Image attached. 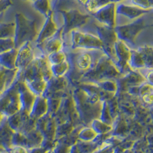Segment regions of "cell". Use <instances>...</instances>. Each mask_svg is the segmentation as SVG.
I'll return each instance as SVG.
<instances>
[{"label": "cell", "instance_id": "obj_1", "mask_svg": "<svg viewBox=\"0 0 153 153\" xmlns=\"http://www.w3.org/2000/svg\"><path fill=\"white\" fill-rule=\"evenodd\" d=\"M72 97L76 113L83 121L92 122L100 118L103 101L89 96L80 87L74 92Z\"/></svg>", "mask_w": 153, "mask_h": 153}, {"label": "cell", "instance_id": "obj_2", "mask_svg": "<svg viewBox=\"0 0 153 153\" xmlns=\"http://www.w3.org/2000/svg\"><path fill=\"white\" fill-rule=\"evenodd\" d=\"M121 75L122 74L113 61L104 54L81 78L84 83H97L101 80L119 78Z\"/></svg>", "mask_w": 153, "mask_h": 153}, {"label": "cell", "instance_id": "obj_3", "mask_svg": "<svg viewBox=\"0 0 153 153\" xmlns=\"http://www.w3.org/2000/svg\"><path fill=\"white\" fill-rule=\"evenodd\" d=\"M16 30H15L14 42L16 48L19 49L26 42L36 41L38 31L35 20L27 19L22 13H16Z\"/></svg>", "mask_w": 153, "mask_h": 153}, {"label": "cell", "instance_id": "obj_4", "mask_svg": "<svg viewBox=\"0 0 153 153\" xmlns=\"http://www.w3.org/2000/svg\"><path fill=\"white\" fill-rule=\"evenodd\" d=\"M21 80L24 81L34 80L37 78H44L47 81L52 78V73L51 71V65L46 55L35 57V59L25 70L22 73L18 74Z\"/></svg>", "mask_w": 153, "mask_h": 153}, {"label": "cell", "instance_id": "obj_5", "mask_svg": "<svg viewBox=\"0 0 153 153\" xmlns=\"http://www.w3.org/2000/svg\"><path fill=\"white\" fill-rule=\"evenodd\" d=\"M21 110L19 99L18 80H16L10 87L0 95V112L6 117Z\"/></svg>", "mask_w": 153, "mask_h": 153}, {"label": "cell", "instance_id": "obj_6", "mask_svg": "<svg viewBox=\"0 0 153 153\" xmlns=\"http://www.w3.org/2000/svg\"><path fill=\"white\" fill-rule=\"evenodd\" d=\"M149 25H146L143 18H138L136 21L129 24L119 25L114 28L117 38L126 43L134 45L138 35L142 31L148 28Z\"/></svg>", "mask_w": 153, "mask_h": 153}, {"label": "cell", "instance_id": "obj_7", "mask_svg": "<svg viewBox=\"0 0 153 153\" xmlns=\"http://www.w3.org/2000/svg\"><path fill=\"white\" fill-rule=\"evenodd\" d=\"M71 48L72 49L84 50H102V42L97 35L84 33L77 29L72 30Z\"/></svg>", "mask_w": 153, "mask_h": 153}, {"label": "cell", "instance_id": "obj_8", "mask_svg": "<svg viewBox=\"0 0 153 153\" xmlns=\"http://www.w3.org/2000/svg\"><path fill=\"white\" fill-rule=\"evenodd\" d=\"M97 33L98 38L102 42V51L106 56L110 57L114 64H116L114 45L118 40L114 28L106 26L103 25H97Z\"/></svg>", "mask_w": 153, "mask_h": 153}, {"label": "cell", "instance_id": "obj_9", "mask_svg": "<svg viewBox=\"0 0 153 153\" xmlns=\"http://www.w3.org/2000/svg\"><path fill=\"white\" fill-rule=\"evenodd\" d=\"M62 14L65 25L62 27L63 34L70 33L72 30L77 29L88 22L91 16L87 14L82 13L76 9H71L67 10H60Z\"/></svg>", "mask_w": 153, "mask_h": 153}, {"label": "cell", "instance_id": "obj_10", "mask_svg": "<svg viewBox=\"0 0 153 153\" xmlns=\"http://www.w3.org/2000/svg\"><path fill=\"white\" fill-rule=\"evenodd\" d=\"M116 55V66L122 74H126L132 70L129 66V60L130 57L131 50L126 44L121 40H117L114 45Z\"/></svg>", "mask_w": 153, "mask_h": 153}, {"label": "cell", "instance_id": "obj_11", "mask_svg": "<svg viewBox=\"0 0 153 153\" xmlns=\"http://www.w3.org/2000/svg\"><path fill=\"white\" fill-rule=\"evenodd\" d=\"M116 6H117V3L109 2L103 7L98 9L97 12L92 13V15L95 18L96 20L99 22L101 25L110 27V28H115L117 26Z\"/></svg>", "mask_w": 153, "mask_h": 153}, {"label": "cell", "instance_id": "obj_12", "mask_svg": "<svg viewBox=\"0 0 153 153\" xmlns=\"http://www.w3.org/2000/svg\"><path fill=\"white\" fill-rule=\"evenodd\" d=\"M18 88L21 103V110L30 114L37 96L30 91L25 82L21 79H18Z\"/></svg>", "mask_w": 153, "mask_h": 153}, {"label": "cell", "instance_id": "obj_13", "mask_svg": "<svg viewBox=\"0 0 153 153\" xmlns=\"http://www.w3.org/2000/svg\"><path fill=\"white\" fill-rule=\"evenodd\" d=\"M35 59L33 50L31 45V42H26L18 49L17 58L16 66L19 74L22 73L28 68V65Z\"/></svg>", "mask_w": 153, "mask_h": 153}, {"label": "cell", "instance_id": "obj_14", "mask_svg": "<svg viewBox=\"0 0 153 153\" xmlns=\"http://www.w3.org/2000/svg\"><path fill=\"white\" fill-rule=\"evenodd\" d=\"M61 34H63V28H59L57 33L51 38L42 43L37 44V46L42 51V52L44 53V55L48 56L52 53L62 50L63 41L62 35Z\"/></svg>", "mask_w": 153, "mask_h": 153}, {"label": "cell", "instance_id": "obj_15", "mask_svg": "<svg viewBox=\"0 0 153 153\" xmlns=\"http://www.w3.org/2000/svg\"><path fill=\"white\" fill-rule=\"evenodd\" d=\"M59 28H57V24L54 20V12H51L50 14L46 17V21L42 27V30L38 33L37 37V44H40L45 42L48 38L54 36Z\"/></svg>", "mask_w": 153, "mask_h": 153}, {"label": "cell", "instance_id": "obj_16", "mask_svg": "<svg viewBox=\"0 0 153 153\" xmlns=\"http://www.w3.org/2000/svg\"><path fill=\"white\" fill-rule=\"evenodd\" d=\"M151 10L144 9L139 8L136 5H126L123 3H120L116 6V13L117 15L126 16L130 19H136L140 18L143 15L149 12Z\"/></svg>", "mask_w": 153, "mask_h": 153}, {"label": "cell", "instance_id": "obj_17", "mask_svg": "<svg viewBox=\"0 0 153 153\" xmlns=\"http://www.w3.org/2000/svg\"><path fill=\"white\" fill-rule=\"evenodd\" d=\"M17 69L8 70L0 65V95L12 86L18 77Z\"/></svg>", "mask_w": 153, "mask_h": 153}, {"label": "cell", "instance_id": "obj_18", "mask_svg": "<svg viewBox=\"0 0 153 153\" xmlns=\"http://www.w3.org/2000/svg\"><path fill=\"white\" fill-rule=\"evenodd\" d=\"M48 113V105L47 98L43 95L37 96L29 114L30 117L37 120L46 116Z\"/></svg>", "mask_w": 153, "mask_h": 153}, {"label": "cell", "instance_id": "obj_19", "mask_svg": "<svg viewBox=\"0 0 153 153\" xmlns=\"http://www.w3.org/2000/svg\"><path fill=\"white\" fill-rule=\"evenodd\" d=\"M74 64L76 70L84 75L93 66V56L87 52L80 53L75 57Z\"/></svg>", "mask_w": 153, "mask_h": 153}, {"label": "cell", "instance_id": "obj_20", "mask_svg": "<svg viewBox=\"0 0 153 153\" xmlns=\"http://www.w3.org/2000/svg\"><path fill=\"white\" fill-rule=\"evenodd\" d=\"M17 54V48H13L9 51L0 54V65L8 70L16 69V63Z\"/></svg>", "mask_w": 153, "mask_h": 153}, {"label": "cell", "instance_id": "obj_21", "mask_svg": "<svg viewBox=\"0 0 153 153\" xmlns=\"http://www.w3.org/2000/svg\"><path fill=\"white\" fill-rule=\"evenodd\" d=\"M125 76L120 79V81L124 83L126 87H132V86H139L142 84L146 82L145 76L140 73L138 72V71L136 70H132L127 74H124Z\"/></svg>", "mask_w": 153, "mask_h": 153}, {"label": "cell", "instance_id": "obj_22", "mask_svg": "<svg viewBox=\"0 0 153 153\" xmlns=\"http://www.w3.org/2000/svg\"><path fill=\"white\" fill-rule=\"evenodd\" d=\"M67 85H68V80L65 78V76H62V77L52 76V78L48 81L47 89L43 95L61 92L63 90H65Z\"/></svg>", "mask_w": 153, "mask_h": 153}, {"label": "cell", "instance_id": "obj_23", "mask_svg": "<svg viewBox=\"0 0 153 153\" xmlns=\"http://www.w3.org/2000/svg\"><path fill=\"white\" fill-rule=\"evenodd\" d=\"M25 82L30 91L36 96L43 95L48 87V81L44 78H37Z\"/></svg>", "mask_w": 153, "mask_h": 153}, {"label": "cell", "instance_id": "obj_24", "mask_svg": "<svg viewBox=\"0 0 153 153\" xmlns=\"http://www.w3.org/2000/svg\"><path fill=\"white\" fill-rule=\"evenodd\" d=\"M129 66L131 70H136V71L146 68L143 57L137 50H131Z\"/></svg>", "mask_w": 153, "mask_h": 153}, {"label": "cell", "instance_id": "obj_25", "mask_svg": "<svg viewBox=\"0 0 153 153\" xmlns=\"http://www.w3.org/2000/svg\"><path fill=\"white\" fill-rule=\"evenodd\" d=\"M137 51L140 53L142 57H143L146 68L149 70L152 69L153 48L150 45H143L139 47Z\"/></svg>", "mask_w": 153, "mask_h": 153}, {"label": "cell", "instance_id": "obj_26", "mask_svg": "<svg viewBox=\"0 0 153 153\" xmlns=\"http://www.w3.org/2000/svg\"><path fill=\"white\" fill-rule=\"evenodd\" d=\"M70 68H71V64L67 60V61L57 64V65H51V71L52 73L53 76L62 77L68 73Z\"/></svg>", "mask_w": 153, "mask_h": 153}, {"label": "cell", "instance_id": "obj_27", "mask_svg": "<svg viewBox=\"0 0 153 153\" xmlns=\"http://www.w3.org/2000/svg\"><path fill=\"white\" fill-rule=\"evenodd\" d=\"M33 5L34 8L45 17H47L53 11L50 0H35Z\"/></svg>", "mask_w": 153, "mask_h": 153}, {"label": "cell", "instance_id": "obj_28", "mask_svg": "<svg viewBox=\"0 0 153 153\" xmlns=\"http://www.w3.org/2000/svg\"><path fill=\"white\" fill-rule=\"evenodd\" d=\"M16 24L15 22L0 23V39L14 38Z\"/></svg>", "mask_w": 153, "mask_h": 153}, {"label": "cell", "instance_id": "obj_29", "mask_svg": "<svg viewBox=\"0 0 153 153\" xmlns=\"http://www.w3.org/2000/svg\"><path fill=\"white\" fill-rule=\"evenodd\" d=\"M99 87H100L103 91L108 93H111L113 94H117L118 91V86L117 83L113 80H104L94 83Z\"/></svg>", "mask_w": 153, "mask_h": 153}, {"label": "cell", "instance_id": "obj_30", "mask_svg": "<svg viewBox=\"0 0 153 153\" xmlns=\"http://www.w3.org/2000/svg\"><path fill=\"white\" fill-rule=\"evenodd\" d=\"M109 2V0H88V2L85 5V7L87 10L92 14Z\"/></svg>", "mask_w": 153, "mask_h": 153}, {"label": "cell", "instance_id": "obj_31", "mask_svg": "<svg viewBox=\"0 0 153 153\" xmlns=\"http://www.w3.org/2000/svg\"><path fill=\"white\" fill-rule=\"evenodd\" d=\"M47 57L51 65H57L68 60V55L62 50L49 54L47 56Z\"/></svg>", "mask_w": 153, "mask_h": 153}, {"label": "cell", "instance_id": "obj_32", "mask_svg": "<svg viewBox=\"0 0 153 153\" xmlns=\"http://www.w3.org/2000/svg\"><path fill=\"white\" fill-rule=\"evenodd\" d=\"M91 124H92L93 129L97 133H105L112 129L111 125L106 123L99 118L93 120Z\"/></svg>", "mask_w": 153, "mask_h": 153}, {"label": "cell", "instance_id": "obj_33", "mask_svg": "<svg viewBox=\"0 0 153 153\" xmlns=\"http://www.w3.org/2000/svg\"><path fill=\"white\" fill-rule=\"evenodd\" d=\"M102 121L107 124H111L113 121V119L111 116V113L110 111V108L108 105V101H103V105H102V109H101V113L100 118Z\"/></svg>", "mask_w": 153, "mask_h": 153}, {"label": "cell", "instance_id": "obj_34", "mask_svg": "<svg viewBox=\"0 0 153 153\" xmlns=\"http://www.w3.org/2000/svg\"><path fill=\"white\" fill-rule=\"evenodd\" d=\"M13 48H16L13 38H9L0 39V54L9 51Z\"/></svg>", "mask_w": 153, "mask_h": 153}, {"label": "cell", "instance_id": "obj_35", "mask_svg": "<svg viewBox=\"0 0 153 153\" xmlns=\"http://www.w3.org/2000/svg\"><path fill=\"white\" fill-rule=\"evenodd\" d=\"M132 3L137 7L152 10L153 5V0H132Z\"/></svg>", "mask_w": 153, "mask_h": 153}, {"label": "cell", "instance_id": "obj_36", "mask_svg": "<svg viewBox=\"0 0 153 153\" xmlns=\"http://www.w3.org/2000/svg\"><path fill=\"white\" fill-rule=\"evenodd\" d=\"M97 132H96L93 128H86V129H83L80 132V137L83 139H92L93 138L97 136Z\"/></svg>", "mask_w": 153, "mask_h": 153}, {"label": "cell", "instance_id": "obj_37", "mask_svg": "<svg viewBox=\"0 0 153 153\" xmlns=\"http://www.w3.org/2000/svg\"><path fill=\"white\" fill-rule=\"evenodd\" d=\"M152 93V85L149 84L148 82H145L141 85L139 86V95L138 96H143L144 94Z\"/></svg>", "mask_w": 153, "mask_h": 153}, {"label": "cell", "instance_id": "obj_38", "mask_svg": "<svg viewBox=\"0 0 153 153\" xmlns=\"http://www.w3.org/2000/svg\"><path fill=\"white\" fill-rule=\"evenodd\" d=\"M12 4V0H0V15L4 13Z\"/></svg>", "mask_w": 153, "mask_h": 153}, {"label": "cell", "instance_id": "obj_39", "mask_svg": "<svg viewBox=\"0 0 153 153\" xmlns=\"http://www.w3.org/2000/svg\"><path fill=\"white\" fill-rule=\"evenodd\" d=\"M142 100L144 102V103H147V104L151 105L152 103L153 97H152V93H149V94H144L143 96L141 97Z\"/></svg>", "mask_w": 153, "mask_h": 153}, {"label": "cell", "instance_id": "obj_40", "mask_svg": "<svg viewBox=\"0 0 153 153\" xmlns=\"http://www.w3.org/2000/svg\"><path fill=\"white\" fill-rule=\"evenodd\" d=\"M145 78H146V82H148L149 84L152 85V69L149 70V71L147 73V74H146Z\"/></svg>", "mask_w": 153, "mask_h": 153}, {"label": "cell", "instance_id": "obj_41", "mask_svg": "<svg viewBox=\"0 0 153 153\" xmlns=\"http://www.w3.org/2000/svg\"><path fill=\"white\" fill-rule=\"evenodd\" d=\"M79 3H80L81 5H85L87 4V2H88V0H76Z\"/></svg>", "mask_w": 153, "mask_h": 153}, {"label": "cell", "instance_id": "obj_42", "mask_svg": "<svg viewBox=\"0 0 153 153\" xmlns=\"http://www.w3.org/2000/svg\"><path fill=\"white\" fill-rule=\"evenodd\" d=\"M4 117H5V116H4L3 113L0 112V125H1V123H2V120H3Z\"/></svg>", "mask_w": 153, "mask_h": 153}, {"label": "cell", "instance_id": "obj_43", "mask_svg": "<svg viewBox=\"0 0 153 153\" xmlns=\"http://www.w3.org/2000/svg\"><path fill=\"white\" fill-rule=\"evenodd\" d=\"M123 0H109L110 2H113V3H117V2H122Z\"/></svg>", "mask_w": 153, "mask_h": 153}, {"label": "cell", "instance_id": "obj_44", "mask_svg": "<svg viewBox=\"0 0 153 153\" xmlns=\"http://www.w3.org/2000/svg\"><path fill=\"white\" fill-rule=\"evenodd\" d=\"M3 16H4V13H2V14L0 15V23L2 22V19H3Z\"/></svg>", "mask_w": 153, "mask_h": 153}, {"label": "cell", "instance_id": "obj_45", "mask_svg": "<svg viewBox=\"0 0 153 153\" xmlns=\"http://www.w3.org/2000/svg\"><path fill=\"white\" fill-rule=\"evenodd\" d=\"M25 1H31V2H35V0H25Z\"/></svg>", "mask_w": 153, "mask_h": 153}, {"label": "cell", "instance_id": "obj_46", "mask_svg": "<svg viewBox=\"0 0 153 153\" xmlns=\"http://www.w3.org/2000/svg\"><path fill=\"white\" fill-rule=\"evenodd\" d=\"M50 1H51V0H50Z\"/></svg>", "mask_w": 153, "mask_h": 153}]
</instances>
